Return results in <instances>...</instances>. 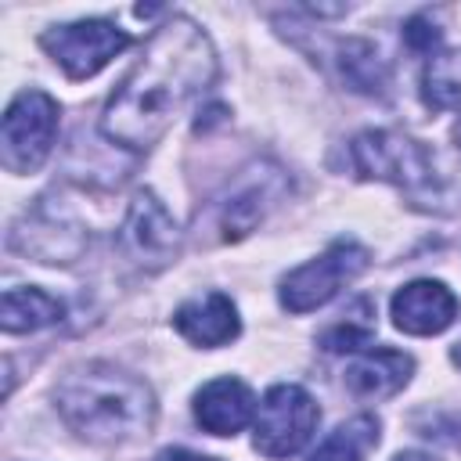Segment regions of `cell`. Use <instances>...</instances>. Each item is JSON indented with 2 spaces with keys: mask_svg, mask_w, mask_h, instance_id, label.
I'll use <instances>...</instances> for the list:
<instances>
[{
  "mask_svg": "<svg viewBox=\"0 0 461 461\" xmlns=\"http://www.w3.org/2000/svg\"><path fill=\"white\" fill-rule=\"evenodd\" d=\"M393 461H439V457H432V454H421V450H407V454H396Z\"/></svg>",
  "mask_w": 461,
  "mask_h": 461,
  "instance_id": "44dd1931",
  "label": "cell"
},
{
  "mask_svg": "<svg viewBox=\"0 0 461 461\" xmlns=\"http://www.w3.org/2000/svg\"><path fill=\"white\" fill-rule=\"evenodd\" d=\"M414 360L396 349H367L353 364H346V389L357 396H393L407 385Z\"/></svg>",
  "mask_w": 461,
  "mask_h": 461,
  "instance_id": "7c38bea8",
  "label": "cell"
},
{
  "mask_svg": "<svg viewBox=\"0 0 461 461\" xmlns=\"http://www.w3.org/2000/svg\"><path fill=\"white\" fill-rule=\"evenodd\" d=\"M418 432L429 439H443V443L461 447V414H436L429 421H418Z\"/></svg>",
  "mask_w": 461,
  "mask_h": 461,
  "instance_id": "d6986e66",
  "label": "cell"
},
{
  "mask_svg": "<svg viewBox=\"0 0 461 461\" xmlns=\"http://www.w3.org/2000/svg\"><path fill=\"white\" fill-rule=\"evenodd\" d=\"M457 317V295L439 281H411L393 295V324L407 335H439Z\"/></svg>",
  "mask_w": 461,
  "mask_h": 461,
  "instance_id": "9c48e42d",
  "label": "cell"
},
{
  "mask_svg": "<svg viewBox=\"0 0 461 461\" xmlns=\"http://www.w3.org/2000/svg\"><path fill=\"white\" fill-rule=\"evenodd\" d=\"M155 461H216V457H202L194 450H184V447H169V450H158Z\"/></svg>",
  "mask_w": 461,
  "mask_h": 461,
  "instance_id": "ffe728a7",
  "label": "cell"
},
{
  "mask_svg": "<svg viewBox=\"0 0 461 461\" xmlns=\"http://www.w3.org/2000/svg\"><path fill=\"white\" fill-rule=\"evenodd\" d=\"M58 133V101L43 90H22L7 112L0 130V162L7 173H36Z\"/></svg>",
  "mask_w": 461,
  "mask_h": 461,
  "instance_id": "277c9868",
  "label": "cell"
},
{
  "mask_svg": "<svg viewBox=\"0 0 461 461\" xmlns=\"http://www.w3.org/2000/svg\"><path fill=\"white\" fill-rule=\"evenodd\" d=\"M335 68L342 83L357 94L382 97L389 90V65L367 40H335Z\"/></svg>",
  "mask_w": 461,
  "mask_h": 461,
  "instance_id": "4fadbf2b",
  "label": "cell"
},
{
  "mask_svg": "<svg viewBox=\"0 0 461 461\" xmlns=\"http://www.w3.org/2000/svg\"><path fill=\"white\" fill-rule=\"evenodd\" d=\"M421 97L429 108L461 112V50L432 54L421 76Z\"/></svg>",
  "mask_w": 461,
  "mask_h": 461,
  "instance_id": "e0dca14e",
  "label": "cell"
},
{
  "mask_svg": "<svg viewBox=\"0 0 461 461\" xmlns=\"http://www.w3.org/2000/svg\"><path fill=\"white\" fill-rule=\"evenodd\" d=\"M119 241H122V252L144 267V270H158L166 267L176 249H180V230L169 216V209L151 194V191H137L130 209H126V220H122V230H119Z\"/></svg>",
  "mask_w": 461,
  "mask_h": 461,
  "instance_id": "ba28073f",
  "label": "cell"
},
{
  "mask_svg": "<svg viewBox=\"0 0 461 461\" xmlns=\"http://www.w3.org/2000/svg\"><path fill=\"white\" fill-rule=\"evenodd\" d=\"M367 267V249L349 241V238H339L331 241L317 259L303 263L299 270H292L285 281H281V306L288 313H306V310H317L324 306L342 285H349L357 274H364Z\"/></svg>",
  "mask_w": 461,
  "mask_h": 461,
  "instance_id": "5b68a950",
  "label": "cell"
},
{
  "mask_svg": "<svg viewBox=\"0 0 461 461\" xmlns=\"http://www.w3.org/2000/svg\"><path fill=\"white\" fill-rule=\"evenodd\" d=\"M212 79L216 50L209 36L191 18L173 14L151 32L137 65L112 90L101 112V133L112 144L148 151L184 112V104L198 97Z\"/></svg>",
  "mask_w": 461,
  "mask_h": 461,
  "instance_id": "6da1fadb",
  "label": "cell"
},
{
  "mask_svg": "<svg viewBox=\"0 0 461 461\" xmlns=\"http://www.w3.org/2000/svg\"><path fill=\"white\" fill-rule=\"evenodd\" d=\"M274 184H281L277 173H270V176H252V180H245V184L220 205V230H223L227 241L249 234V230L263 220V212L270 209V198H274Z\"/></svg>",
  "mask_w": 461,
  "mask_h": 461,
  "instance_id": "5bb4252c",
  "label": "cell"
},
{
  "mask_svg": "<svg viewBox=\"0 0 461 461\" xmlns=\"http://www.w3.org/2000/svg\"><path fill=\"white\" fill-rule=\"evenodd\" d=\"M173 324L187 342L205 346V349L230 342L238 335V328H241L238 324V310L223 292H209V295L187 299L184 306H176Z\"/></svg>",
  "mask_w": 461,
  "mask_h": 461,
  "instance_id": "8fae6325",
  "label": "cell"
},
{
  "mask_svg": "<svg viewBox=\"0 0 461 461\" xmlns=\"http://www.w3.org/2000/svg\"><path fill=\"white\" fill-rule=\"evenodd\" d=\"M317 421H321V411L303 385H292V382L274 385L263 396L252 421L256 450L267 457H292L310 443Z\"/></svg>",
  "mask_w": 461,
  "mask_h": 461,
  "instance_id": "8992f818",
  "label": "cell"
},
{
  "mask_svg": "<svg viewBox=\"0 0 461 461\" xmlns=\"http://www.w3.org/2000/svg\"><path fill=\"white\" fill-rule=\"evenodd\" d=\"M353 169L367 180H385L407 191L418 205H432L429 194H439V180L432 169V155L421 140L403 137L396 130H364L349 144Z\"/></svg>",
  "mask_w": 461,
  "mask_h": 461,
  "instance_id": "3957f363",
  "label": "cell"
},
{
  "mask_svg": "<svg viewBox=\"0 0 461 461\" xmlns=\"http://www.w3.org/2000/svg\"><path fill=\"white\" fill-rule=\"evenodd\" d=\"M403 40L414 54H432L439 47V29L425 18V14H414L407 25H403Z\"/></svg>",
  "mask_w": 461,
  "mask_h": 461,
  "instance_id": "ac0fdd59",
  "label": "cell"
},
{
  "mask_svg": "<svg viewBox=\"0 0 461 461\" xmlns=\"http://www.w3.org/2000/svg\"><path fill=\"white\" fill-rule=\"evenodd\" d=\"M454 137H457V140H461V122H457V130H454Z\"/></svg>",
  "mask_w": 461,
  "mask_h": 461,
  "instance_id": "603a6c76",
  "label": "cell"
},
{
  "mask_svg": "<svg viewBox=\"0 0 461 461\" xmlns=\"http://www.w3.org/2000/svg\"><path fill=\"white\" fill-rule=\"evenodd\" d=\"M40 43L65 68L68 79H90L119 50L130 47V36L119 25L104 22V18H83V22H68V25L47 29L40 36Z\"/></svg>",
  "mask_w": 461,
  "mask_h": 461,
  "instance_id": "52a82bcc",
  "label": "cell"
},
{
  "mask_svg": "<svg viewBox=\"0 0 461 461\" xmlns=\"http://www.w3.org/2000/svg\"><path fill=\"white\" fill-rule=\"evenodd\" d=\"M378 418L375 414H357L342 421L306 461H364L378 447Z\"/></svg>",
  "mask_w": 461,
  "mask_h": 461,
  "instance_id": "2e32d148",
  "label": "cell"
},
{
  "mask_svg": "<svg viewBox=\"0 0 461 461\" xmlns=\"http://www.w3.org/2000/svg\"><path fill=\"white\" fill-rule=\"evenodd\" d=\"M58 411L90 443L140 439L155 425L151 389L112 364H86L72 371L58 385Z\"/></svg>",
  "mask_w": 461,
  "mask_h": 461,
  "instance_id": "7a4b0ae2",
  "label": "cell"
},
{
  "mask_svg": "<svg viewBox=\"0 0 461 461\" xmlns=\"http://www.w3.org/2000/svg\"><path fill=\"white\" fill-rule=\"evenodd\" d=\"M65 306L43 292V288H7L4 292V303H0V324L7 335H18V331H36V328H47L54 321H61Z\"/></svg>",
  "mask_w": 461,
  "mask_h": 461,
  "instance_id": "9a60e30c",
  "label": "cell"
},
{
  "mask_svg": "<svg viewBox=\"0 0 461 461\" xmlns=\"http://www.w3.org/2000/svg\"><path fill=\"white\" fill-rule=\"evenodd\" d=\"M252 414H256L252 389L238 378H212L194 396V418L212 436H234L252 421Z\"/></svg>",
  "mask_w": 461,
  "mask_h": 461,
  "instance_id": "30bf717a",
  "label": "cell"
},
{
  "mask_svg": "<svg viewBox=\"0 0 461 461\" xmlns=\"http://www.w3.org/2000/svg\"><path fill=\"white\" fill-rule=\"evenodd\" d=\"M450 357H454V364H457V367H461V342H457V346H454V353H450Z\"/></svg>",
  "mask_w": 461,
  "mask_h": 461,
  "instance_id": "7402d4cb",
  "label": "cell"
}]
</instances>
